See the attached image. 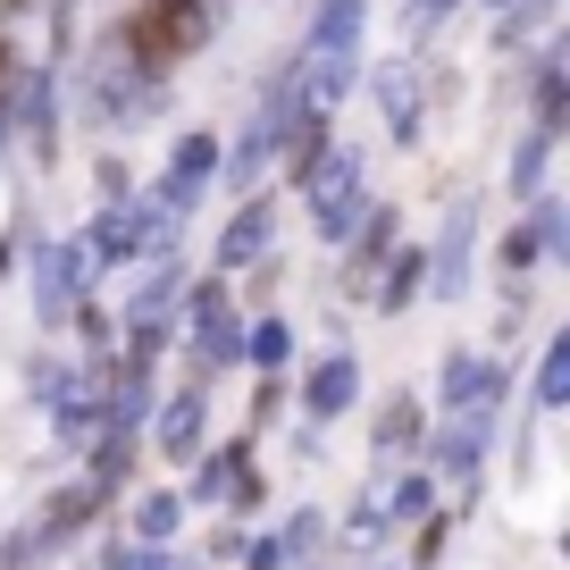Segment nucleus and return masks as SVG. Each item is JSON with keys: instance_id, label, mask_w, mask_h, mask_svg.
<instances>
[{"instance_id": "nucleus-1", "label": "nucleus", "mask_w": 570, "mask_h": 570, "mask_svg": "<svg viewBox=\"0 0 570 570\" xmlns=\"http://www.w3.org/2000/svg\"><path fill=\"white\" fill-rule=\"evenodd\" d=\"M202 35H210V0H151V9L126 26V42H135L142 68H168V59L202 51Z\"/></svg>"}]
</instances>
